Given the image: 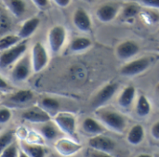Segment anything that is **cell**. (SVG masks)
Here are the masks:
<instances>
[{
    "label": "cell",
    "instance_id": "obj_1",
    "mask_svg": "<svg viewBox=\"0 0 159 157\" xmlns=\"http://www.w3.org/2000/svg\"><path fill=\"white\" fill-rule=\"evenodd\" d=\"M99 119L105 127L117 133L123 132L127 126L126 118L121 114L115 111H103L99 113Z\"/></svg>",
    "mask_w": 159,
    "mask_h": 157
},
{
    "label": "cell",
    "instance_id": "obj_2",
    "mask_svg": "<svg viewBox=\"0 0 159 157\" xmlns=\"http://www.w3.org/2000/svg\"><path fill=\"white\" fill-rule=\"evenodd\" d=\"M27 45L24 42H20L14 47L4 50L0 54V68L5 69L13 63L17 62L25 53Z\"/></svg>",
    "mask_w": 159,
    "mask_h": 157
},
{
    "label": "cell",
    "instance_id": "obj_3",
    "mask_svg": "<svg viewBox=\"0 0 159 157\" xmlns=\"http://www.w3.org/2000/svg\"><path fill=\"white\" fill-rule=\"evenodd\" d=\"M31 66L34 73H38L46 68L48 63V54L42 43L36 42L32 48Z\"/></svg>",
    "mask_w": 159,
    "mask_h": 157
},
{
    "label": "cell",
    "instance_id": "obj_4",
    "mask_svg": "<svg viewBox=\"0 0 159 157\" xmlns=\"http://www.w3.org/2000/svg\"><path fill=\"white\" fill-rule=\"evenodd\" d=\"M66 29L61 25H55L49 30L48 40L49 47L53 53H58L62 48L66 41Z\"/></svg>",
    "mask_w": 159,
    "mask_h": 157
},
{
    "label": "cell",
    "instance_id": "obj_5",
    "mask_svg": "<svg viewBox=\"0 0 159 157\" xmlns=\"http://www.w3.org/2000/svg\"><path fill=\"white\" fill-rule=\"evenodd\" d=\"M151 65V60L148 57H143L137 60H133L125 64L120 73L124 76H135L145 72Z\"/></svg>",
    "mask_w": 159,
    "mask_h": 157
},
{
    "label": "cell",
    "instance_id": "obj_6",
    "mask_svg": "<svg viewBox=\"0 0 159 157\" xmlns=\"http://www.w3.org/2000/svg\"><path fill=\"white\" fill-rule=\"evenodd\" d=\"M117 89H118V85L116 83H112V84H108L104 86L92 98L91 102H90V107L94 109H98L103 106L114 97Z\"/></svg>",
    "mask_w": 159,
    "mask_h": 157
},
{
    "label": "cell",
    "instance_id": "obj_7",
    "mask_svg": "<svg viewBox=\"0 0 159 157\" xmlns=\"http://www.w3.org/2000/svg\"><path fill=\"white\" fill-rule=\"evenodd\" d=\"M56 127L68 136L74 137L76 130V120L75 117L68 113H61L54 118Z\"/></svg>",
    "mask_w": 159,
    "mask_h": 157
},
{
    "label": "cell",
    "instance_id": "obj_8",
    "mask_svg": "<svg viewBox=\"0 0 159 157\" xmlns=\"http://www.w3.org/2000/svg\"><path fill=\"white\" fill-rule=\"evenodd\" d=\"M32 66L28 56L20 58L11 71V79L15 82L25 81L31 74Z\"/></svg>",
    "mask_w": 159,
    "mask_h": 157
},
{
    "label": "cell",
    "instance_id": "obj_9",
    "mask_svg": "<svg viewBox=\"0 0 159 157\" xmlns=\"http://www.w3.org/2000/svg\"><path fill=\"white\" fill-rule=\"evenodd\" d=\"M89 146L92 148L94 151L103 152V153H111L115 150L116 143L107 136H104L102 134L96 135L89 140Z\"/></svg>",
    "mask_w": 159,
    "mask_h": 157
},
{
    "label": "cell",
    "instance_id": "obj_10",
    "mask_svg": "<svg viewBox=\"0 0 159 157\" xmlns=\"http://www.w3.org/2000/svg\"><path fill=\"white\" fill-rule=\"evenodd\" d=\"M140 51L139 45L132 40H127L120 43L116 47V56L122 61H128L136 56Z\"/></svg>",
    "mask_w": 159,
    "mask_h": 157
},
{
    "label": "cell",
    "instance_id": "obj_11",
    "mask_svg": "<svg viewBox=\"0 0 159 157\" xmlns=\"http://www.w3.org/2000/svg\"><path fill=\"white\" fill-rule=\"evenodd\" d=\"M21 117L25 121L34 124H44L50 121V115L43 109L38 108H32L23 112Z\"/></svg>",
    "mask_w": 159,
    "mask_h": 157
},
{
    "label": "cell",
    "instance_id": "obj_12",
    "mask_svg": "<svg viewBox=\"0 0 159 157\" xmlns=\"http://www.w3.org/2000/svg\"><path fill=\"white\" fill-rule=\"evenodd\" d=\"M55 148L61 155L71 156V155H74L75 154L78 153L82 149V146L79 143L75 142L71 140L61 139L56 142Z\"/></svg>",
    "mask_w": 159,
    "mask_h": 157
},
{
    "label": "cell",
    "instance_id": "obj_13",
    "mask_svg": "<svg viewBox=\"0 0 159 157\" xmlns=\"http://www.w3.org/2000/svg\"><path fill=\"white\" fill-rule=\"evenodd\" d=\"M73 22L75 26L81 32H89L91 29V20L89 15L83 8H77L73 15Z\"/></svg>",
    "mask_w": 159,
    "mask_h": 157
},
{
    "label": "cell",
    "instance_id": "obj_14",
    "mask_svg": "<svg viewBox=\"0 0 159 157\" xmlns=\"http://www.w3.org/2000/svg\"><path fill=\"white\" fill-rule=\"evenodd\" d=\"M118 13V7L115 4H103L96 10V16L102 22L112 21Z\"/></svg>",
    "mask_w": 159,
    "mask_h": 157
},
{
    "label": "cell",
    "instance_id": "obj_15",
    "mask_svg": "<svg viewBox=\"0 0 159 157\" xmlns=\"http://www.w3.org/2000/svg\"><path fill=\"white\" fill-rule=\"evenodd\" d=\"M39 24H40V20L38 18L35 17L31 18L22 23L17 35L20 37V39H26L30 37L37 30Z\"/></svg>",
    "mask_w": 159,
    "mask_h": 157
},
{
    "label": "cell",
    "instance_id": "obj_16",
    "mask_svg": "<svg viewBox=\"0 0 159 157\" xmlns=\"http://www.w3.org/2000/svg\"><path fill=\"white\" fill-rule=\"evenodd\" d=\"M21 151L28 157H46L47 150L38 144H32L27 142H21Z\"/></svg>",
    "mask_w": 159,
    "mask_h": 157
},
{
    "label": "cell",
    "instance_id": "obj_17",
    "mask_svg": "<svg viewBox=\"0 0 159 157\" xmlns=\"http://www.w3.org/2000/svg\"><path fill=\"white\" fill-rule=\"evenodd\" d=\"M82 128L83 130L90 135H101L104 132V128L100 124L97 120L88 117L86 118L82 123Z\"/></svg>",
    "mask_w": 159,
    "mask_h": 157
},
{
    "label": "cell",
    "instance_id": "obj_18",
    "mask_svg": "<svg viewBox=\"0 0 159 157\" xmlns=\"http://www.w3.org/2000/svg\"><path fill=\"white\" fill-rule=\"evenodd\" d=\"M135 95H136V89L134 87L132 86H129L127 87L124 88V90L121 92L120 96L118 97V104L120 107L122 108H128L129 107L134 99H135Z\"/></svg>",
    "mask_w": 159,
    "mask_h": 157
},
{
    "label": "cell",
    "instance_id": "obj_19",
    "mask_svg": "<svg viewBox=\"0 0 159 157\" xmlns=\"http://www.w3.org/2000/svg\"><path fill=\"white\" fill-rule=\"evenodd\" d=\"M92 45V42L89 38L80 36L74 38L69 46V50L71 52H81L89 48Z\"/></svg>",
    "mask_w": 159,
    "mask_h": 157
},
{
    "label": "cell",
    "instance_id": "obj_20",
    "mask_svg": "<svg viewBox=\"0 0 159 157\" xmlns=\"http://www.w3.org/2000/svg\"><path fill=\"white\" fill-rule=\"evenodd\" d=\"M144 138V128L141 125H135L133 126L127 137L128 141L132 145H138L140 144Z\"/></svg>",
    "mask_w": 159,
    "mask_h": 157
},
{
    "label": "cell",
    "instance_id": "obj_21",
    "mask_svg": "<svg viewBox=\"0 0 159 157\" xmlns=\"http://www.w3.org/2000/svg\"><path fill=\"white\" fill-rule=\"evenodd\" d=\"M39 132L40 134L43 136L44 139L48 140V141H54L58 135H59V130H58V128L56 127V125L50 123L49 122H47V123H44L40 128H39Z\"/></svg>",
    "mask_w": 159,
    "mask_h": 157
},
{
    "label": "cell",
    "instance_id": "obj_22",
    "mask_svg": "<svg viewBox=\"0 0 159 157\" xmlns=\"http://www.w3.org/2000/svg\"><path fill=\"white\" fill-rule=\"evenodd\" d=\"M151 112V104L149 100L144 95H141L136 105V113L141 117L147 116Z\"/></svg>",
    "mask_w": 159,
    "mask_h": 157
},
{
    "label": "cell",
    "instance_id": "obj_23",
    "mask_svg": "<svg viewBox=\"0 0 159 157\" xmlns=\"http://www.w3.org/2000/svg\"><path fill=\"white\" fill-rule=\"evenodd\" d=\"M7 6L11 13L17 17H21L26 11V4L23 0H8Z\"/></svg>",
    "mask_w": 159,
    "mask_h": 157
},
{
    "label": "cell",
    "instance_id": "obj_24",
    "mask_svg": "<svg viewBox=\"0 0 159 157\" xmlns=\"http://www.w3.org/2000/svg\"><path fill=\"white\" fill-rule=\"evenodd\" d=\"M34 98V93L30 90H19L10 97V101L14 103H25Z\"/></svg>",
    "mask_w": 159,
    "mask_h": 157
},
{
    "label": "cell",
    "instance_id": "obj_25",
    "mask_svg": "<svg viewBox=\"0 0 159 157\" xmlns=\"http://www.w3.org/2000/svg\"><path fill=\"white\" fill-rule=\"evenodd\" d=\"M20 37L15 34H7V35L1 37L0 38V51L2 52L4 50H7L14 47L15 45L20 43Z\"/></svg>",
    "mask_w": 159,
    "mask_h": 157
},
{
    "label": "cell",
    "instance_id": "obj_26",
    "mask_svg": "<svg viewBox=\"0 0 159 157\" xmlns=\"http://www.w3.org/2000/svg\"><path fill=\"white\" fill-rule=\"evenodd\" d=\"M41 107L45 112H55L60 108V102L58 100L50 97H45L41 100Z\"/></svg>",
    "mask_w": 159,
    "mask_h": 157
},
{
    "label": "cell",
    "instance_id": "obj_27",
    "mask_svg": "<svg viewBox=\"0 0 159 157\" xmlns=\"http://www.w3.org/2000/svg\"><path fill=\"white\" fill-rule=\"evenodd\" d=\"M14 141V131L7 130L0 135V154Z\"/></svg>",
    "mask_w": 159,
    "mask_h": 157
},
{
    "label": "cell",
    "instance_id": "obj_28",
    "mask_svg": "<svg viewBox=\"0 0 159 157\" xmlns=\"http://www.w3.org/2000/svg\"><path fill=\"white\" fill-rule=\"evenodd\" d=\"M19 155V150L15 143H11L8 145L1 154L0 157H18Z\"/></svg>",
    "mask_w": 159,
    "mask_h": 157
},
{
    "label": "cell",
    "instance_id": "obj_29",
    "mask_svg": "<svg viewBox=\"0 0 159 157\" xmlns=\"http://www.w3.org/2000/svg\"><path fill=\"white\" fill-rule=\"evenodd\" d=\"M138 12H139L138 7L133 4H130V5H128L125 7L124 11H123V16L126 19H130V18L135 17L138 14Z\"/></svg>",
    "mask_w": 159,
    "mask_h": 157
},
{
    "label": "cell",
    "instance_id": "obj_30",
    "mask_svg": "<svg viewBox=\"0 0 159 157\" xmlns=\"http://www.w3.org/2000/svg\"><path fill=\"white\" fill-rule=\"evenodd\" d=\"M10 27V20L6 15H0V32H7Z\"/></svg>",
    "mask_w": 159,
    "mask_h": 157
},
{
    "label": "cell",
    "instance_id": "obj_31",
    "mask_svg": "<svg viewBox=\"0 0 159 157\" xmlns=\"http://www.w3.org/2000/svg\"><path fill=\"white\" fill-rule=\"evenodd\" d=\"M11 118V112L7 108L0 109V124H5L8 122Z\"/></svg>",
    "mask_w": 159,
    "mask_h": 157
},
{
    "label": "cell",
    "instance_id": "obj_32",
    "mask_svg": "<svg viewBox=\"0 0 159 157\" xmlns=\"http://www.w3.org/2000/svg\"><path fill=\"white\" fill-rule=\"evenodd\" d=\"M142 4L148 7L152 8H158L159 7V0H140Z\"/></svg>",
    "mask_w": 159,
    "mask_h": 157
},
{
    "label": "cell",
    "instance_id": "obj_33",
    "mask_svg": "<svg viewBox=\"0 0 159 157\" xmlns=\"http://www.w3.org/2000/svg\"><path fill=\"white\" fill-rule=\"evenodd\" d=\"M151 134L155 140H159V122H156L151 128Z\"/></svg>",
    "mask_w": 159,
    "mask_h": 157
},
{
    "label": "cell",
    "instance_id": "obj_34",
    "mask_svg": "<svg viewBox=\"0 0 159 157\" xmlns=\"http://www.w3.org/2000/svg\"><path fill=\"white\" fill-rule=\"evenodd\" d=\"M90 157H113L110 154L99 152V151H93L90 155Z\"/></svg>",
    "mask_w": 159,
    "mask_h": 157
},
{
    "label": "cell",
    "instance_id": "obj_35",
    "mask_svg": "<svg viewBox=\"0 0 159 157\" xmlns=\"http://www.w3.org/2000/svg\"><path fill=\"white\" fill-rule=\"evenodd\" d=\"M33 2L40 8H44L48 5V0H33Z\"/></svg>",
    "mask_w": 159,
    "mask_h": 157
},
{
    "label": "cell",
    "instance_id": "obj_36",
    "mask_svg": "<svg viewBox=\"0 0 159 157\" xmlns=\"http://www.w3.org/2000/svg\"><path fill=\"white\" fill-rule=\"evenodd\" d=\"M59 7H66L70 5L72 0H53Z\"/></svg>",
    "mask_w": 159,
    "mask_h": 157
},
{
    "label": "cell",
    "instance_id": "obj_37",
    "mask_svg": "<svg viewBox=\"0 0 159 157\" xmlns=\"http://www.w3.org/2000/svg\"><path fill=\"white\" fill-rule=\"evenodd\" d=\"M8 88H9V86H8L7 82L0 76V89L1 90H7Z\"/></svg>",
    "mask_w": 159,
    "mask_h": 157
},
{
    "label": "cell",
    "instance_id": "obj_38",
    "mask_svg": "<svg viewBox=\"0 0 159 157\" xmlns=\"http://www.w3.org/2000/svg\"><path fill=\"white\" fill-rule=\"evenodd\" d=\"M18 157H28L22 151H20V152H19V155H18Z\"/></svg>",
    "mask_w": 159,
    "mask_h": 157
},
{
    "label": "cell",
    "instance_id": "obj_39",
    "mask_svg": "<svg viewBox=\"0 0 159 157\" xmlns=\"http://www.w3.org/2000/svg\"><path fill=\"white\" fill-rule=\"evenodd\" d=\"M137 157H153V156H152V155H148V154H142V155H138Z\"/></svg>",
    "mask_w": 159,
    "mask_h": 157
}]
</instances>
